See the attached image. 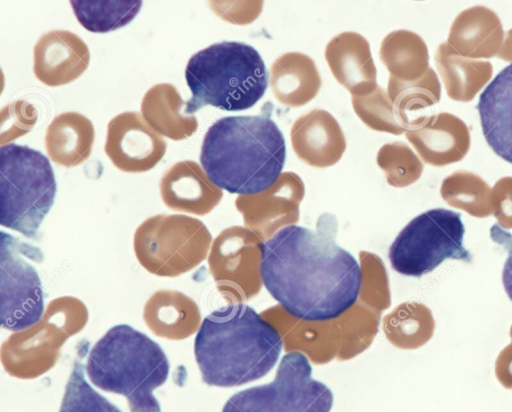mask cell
Masks as SVG:
<instances>
[{
  "label": "cell",
  "mask_w": 512,
  "mask_h": 412,
  "mask_svg": "<svg viewBox=\"0 0 512 412\" xmlns=\"http://www.w3.org/2000/svg\"><path fill=\"white\" fill-rule=\"evenodd\" d=\"M492 236L500 241V243L504 242L508 251V257L502 273V282L507 295L512 300V236L497 225H494L492 228Z\"/></svg>",
  "instance_id": "obj_33"
},
{
  "label": "cell",
  "mask_w": 512,
  "mask_h": 412,
  "mask_svg": "<svg viewBox=\"0 0 512 412\" xmlns=\"http://www.w3.org/2000/svg\"><path fill=\"white\" fill-rule=\"evenodd\" d=\"M169 369L159 344L126 324L110 328L94 344L86 364L90 381L125 396L130 412H161L153 391L166 382Z\"/></svg>",
  "instance_id": "obj_4"
},
{
  "label": "cell",
  "mask_w": 512,
  "mask_h": 412,
  "mask_svg": "<svg viewBox=\"0 0 512 412\" xmlns=\"http://www.w3.org/2000/svg\"><path fill=\"white\" fill-rule=\"evenodd\" d=\"M477 110L488 145L512 164V63L481 93Z\"/></svg>",
  "instance_id": "obj_16"
},
{
  "label": "cell",
  "mask_w": 512,
  "mask_h": 412,
  "mask_svg": "<svg viewBox=\"0 0 512 412\" xmlns=\"http://www.w3.org/2000/svg\"><path fill=\"white\" fill-rule=\"evenodd\" d=\"M497 56L503 60L512 61V29L507 32V36Z\"/></svg>",
  "instance_id": "obj_34"
},
{
  "label": "cell",
  "mask_w": 512,
  "mask_h": 412,
  "mask_svg": "<svg viewBox=\"0 0 512 412\" xmlns=\"http://www.w3.org/2000/svg\"><path fill=\"white\" fill-rule=\"evenodd\" d=\"M435 62L447 95L456 101L472 100L493 72L490 62L463 57L448 43L438 47Z\"/></svg>",
  "instance_id": "obj_24"
},
{
  "label": "cell",
  "mask_w": 512,
  "mask_h": 412,
  "mask_svg": "<svg viewBox=\"0 0 512 412\" xmlns=\"http://www.w3.org/2000/svg\"><path fill=\"white\" fill-rule=\"evenodd\" d=\"M291 145L304 163L325 168L336 164L346 149V139L335 117L313 109L297 118L290 132Z\"/></svg>",
  "instance_id": "obj_13"
},
{
  "label": "cell",
  "mask_w": 512,
  "mask_h": 412,
  "mask_svg": "<svg viewBox=\"0 0 512 412\" xmlns=\"http://www.w3.org/2000/svg\"><path fill=\"white\" fill-rule=\"evenodd\" d=\"M441 194L453 206L471 208L488 204L492 190L478 175L458 171L444 179Z\"/></svg>",
  "instance_id": "obj_31"
},
{
  "label": "cell",
  "mask_w": 512,
  "mask_h": 412,
  "mask_svg": "<svg viewBox=\"0 0 512 412\" xmlns=\"http://www.w3.org/2000/svg\"><path fill=\"white\" fill-rule=\"evenodd\" d=\"M380 59L390 76L402 82H414L430 68L426 43L418 34L405 29L392 31L383 39Z\"/></svg>",
  "instance_id": "obj_25"
},
{
  "label": "cell",
  "mask_w": 512,
  "mask_h": 412,
  "mask_svg": "<svg viewBox=\"0 0 512 412\" xmlns=\"http://www.w3.org/2000/svg\"><path fill=\"white\" fill-rule=\"evenodd\" d=\"M57 184L48 158L28 146L7 143L0 148V223L34 237L49 213Z\"/></svg>",
  "instance_id": "obj_6"
},
{
  "label": "cell",
  "mask_w": 512,
  "mask_h": 412,
  "mask_svg": "<svg viewBox=\"0 0 512 412\" xmlns=\"http://www.w3.org/2000/svg\"><path fill=\"white\" fill-rule=\"evenodd\" d=\"M178 90L168 83L156 84L143 97L141 113L147 124L159 135L172 140L190 137L198 128L194 115L185 113Z\"/></svg>",
  "instance_id": "obj_22"
},
{
  "label": "cell",
  "mask_w": 512,
  "mask_h": 412,
  "mask_svg": "<svg viewBox=\"0 0 512 412\" xmlns=\"http://www.w3.org/2000/svg\"><path fill=\"white\" fill-rule=\"evenodd\" d=\"M285 157L284 137L270 116H227L207 130L200 163L221 190L250 196L277 181Z\"/></svg>",
  "instance_id": "obj_3"
},
{
  "label": "cell",
  "mask_w": 512,
  "mask_h": 412,
  "mask_svg": "<svg viewBox=\"0 0 512 412\" xmlns=\"http://www.w3.org/2000/svg\"><path fill=\"white\" fill-rule=\"evenodd\" d=\"M377 164L393 187H406L416 182L423 164L413 150L403 142L384 144L377 153Z\"/></svg>",
  "instance_id": "obj_28"
},
{
  "label": "cell",
  "mask_w": 512,
  "mask_h": 412,
  "mask_svg": "<svg viewBox=\"0 0 512 412\" xmlns=\"http://www.w3.org/2000/svg\"><path fill=\"white\" fill-rule=\"evenodd\" d=\"M86 43L67 30H51L37 41L33 51V71L43 84L66 85L80 77L89 65Z\"/></svg>",
  "instance_id": "obj_12"
},
{
  "label": "cell",
  "mask_w": 512,
  "mask_h": 412,
  "mask_svg": "<svg viewBox=\"0 0 512 412\" xmlns=\"http://www.w3.org/2000/svg\"><path fill=\"white\" fill-rule=\"evenodd\" d=\"M321 83L313 59L300 52L282 54L270 68L273 95L289 107H300L310 102L318 94Z\"/></svg>",
  "instance_id": "obj_20"
},
{
  "label": "cell",
  "mask_w": 512,
  "mask_h": 412,
  "mask_svg": "<svg viewBox=\"0 0 512 412\" xmlns=\"http://www.w3.org/2000/svg\"><path fill=\"white\" fill-rule=\"evenodd\" d=\"M105 153L115 167L127 173L151 170L163 158L166 142L138 112H123L107 126Z\"/></svg>",
  "instance_id": "obj_11"
},
{
  "label": "cell",
  "mask_w": 512,
  "mask_h": 412,
  "mask_svg": "<svg viewBox=\"0 0 512 412\" xmlns=\"http://www.w3.org/2000/svg\"><path fill=\"white\" fill-rule=\"evenodd\" d=\"M79 23L93 33H107L129 24L139 13L142 1H84L70 2Z\"/></svg>",
  "instance_id": "obj_27"
},
{
  "label": "cell",
  "mask_w": 512,
  "mask_h": 412,
  "mask_svg": "<svg viewBox=\"0 0 512 412\" xmlns=\"http://www.w3.org/2000/svg\"><path fill=\"white\" fill-rule=\"evenodd\" d=\"M8 113L7 124L2 125L1 144L26 134L37 120V111L33 105L19 100L3 109Z\"/></svg>",
  "instance_id": "obj_32"
},
{
  "label": "cell",
  "mask_w": 512,
  "mask_h": 412,
  "mask_svg": "<svg viewBox=\"0 0 512 412\" xmlns=\"http://www.w3.org/2000/svg\"><path fill=\"white\" fill-rule=\"evenodd\" d=\"M325 59L335 79L352 96L368 94L378 86L370 45L361 34L343 32L333 37L326 46Z\"/></svg>",
  "instance_id": "obj_14"
},
{
  "label": "cell",
  "mask_w": 512,
  "mask_h": 412,
  "mask_svg": "<svg viewBox=\"0 0 512 412\" xmlns=\"http://www.w3.org/2000/svg\"><path fill=\"white\" fill-rule=\"evenodd\" d=\"M303 196L302 179L294 172H284L269 189L256 195H240L236 206L247 222L260 224L280 218H297Z\"/></svg>",
  "instance_id": "obj_21"
},
{
  "label": "cell",
  "mask_w": 512,
  "mask_h": 412,
  "mask_svg": "<svg viewBox=\"0 0 512 412\" xmlns=\"http://www.w3.org/2000/svg\"><path fill=\"white\" fill-rule=\"evenodd\" d=\"M331 389L312 377L307 356L285 354L273 381L250 387L231 396L222 412H330Z\"/></svg>",
  "instance_id": "obj_8"
},
{
  "label": "cell",
  "mask_w": 512,
  "mask_h": 412,
  "mask_svg": "<svg viewBox=\"0 0 512 412\" xmlns=\"http://www.w3.org/2000/svg\"><path fill=\"white\" fill-rule=\"evenodd\" d=\"M84 367L75 361L59 412H121L85 380Z\"/></svg>",
  "instance_id": "obj_29"
},
{
  "label": "cell",
  "mask_w": 512,
  "mask_h": 412,
  "mask_svg": "<svg viewBox=\"0 0 512 412\" xmlns=\"http://www.w3.org/2000/svg\"><path fill=\"white\" fill-rule=\"evenodd\" d=\"M465 228L461 215L436 208L413 218L392 242L388 257L393 270L404 276L421 277L447 259L469 262L463 245Z\"/></svg>",
  "instance_id": "obj_7"
},
{
  "label": "cell",
  "mask_w": 512,
  "mask_h": 412,
  "mask_svg": "<svg viewBox=\"0 0 512 412\" xmlns=\"http://www.w3.org/2000/svg\"><path fill=\"white\" fill-rule=\"evenodd\" d=\"M503 41L498 16L484 6H474L455 18L447 43L463 57L475 59L498 55Z\"/></svg>",
  "instance_id": "obj_18"
},
{
  "label": "cell",
  "mask_w": 512,
  "mask_h": 412,
  "mask_svg": "<svg viewBox=\"0 0 512 412\" xmlns=\"http://www.w3.org/2000/svg\"><path fill=\"white\" fill-rule=\"evenodd\" d=\"M283 339L252 307L233 303L202 321L194 354L203 381L210 386H240L265 376L277 363Z\"/></svg>",
  "instance_id": "obj_2"
},
{
  "label": "cell",
  "mask_w": 512,
  "mask_h": 412,
  "mask_svg": "<svg viewBox=\"0 0 512 412\" xmlns=\"http://www.w3.org/2000/svg\"><path fill=\"white\" fill-rule=\"evenodd\" d=\"M405 135L421 159L433 166L460 161L470 147L466 123L447 112L436 114L426 126L405 131Z\"/></svg>",
  "instance_id": "obj_17"
},
{
  "label": "cell",
  "mask_w": 512,
  "mask_h": 412,
  "mask_svg": "<svg viewBox=\"0 0 512 412\" xmlns=\"http://www.w3.org/2000/svg\"><path fill=\"white\" fill-rule=\"evenodd\" d=\"M37 248L10 234L0 238V320L3 328L20 332L32 328L43 318L44 295L38 272L28 260L42 258L41 252L28 258Z\"/></svg>",
  "instance_id": "obj_10"
},
{
  "label": "cell",
  "mask_w": 512,
  "mask_h": 412,
  "mask_svg": "<svg viewBox=\"0 0 512 412\" xmlns=\"http://www.w3.org/2000/svg\"><path fill=\"white\" fill-rule=\"evenodd\" d=\"M185 79L192 94L185 106L187 115L206 105L226 111L251 108L268 86L260 53L236 41L215 43L195 53L187 63Z\"/></svg>",
  "instance_id": "obj_5"
},
{
  "label": "cell",
  "mask_w": 512,
  "mask_h": 412,
  "mask_svg": "<svg viewBox=\"0 0 512 412\" xmlns=\"http://www.w3.org/2000/svg\"><path fill=\"white\" fill-rule=\"evenodd\" d=\"M95 130L92 122L78 112L56 116L47 128L45 147L50 159L64 167L83 163L92 150Z\"/></svg>",
  "instance_id": "obj_23"
},
{
  "label": "cell",
  "mask_w": 512,
  "mask_h": 412,
  "mask_svg": "<svg viewBox=\"0 0 512 412\" xmlns=\"http://www.w3.org/2000/svg\"><path fill=\"white\" fill-rule=\"evenodd\" d=\"M210 234L198 219L156 215L136 230L134 248L139 262L159 276H178L202 261Z\"/></svg>",
  "instance_id": "obj_9"
},
{
  "label": "cell",
  "mask_w": 512,
  "mask_h": 412,
  "mask_svg": "<svg viewBox=\"0 0 512 412\" xmlns=\"http://www.w3.org/2000/svg\"><path fill=\"white\" fill-rule=\"evenodd\" d=\"M337 223L320 216L316 231L288 224L259 245V272L269 294L291 316L307 322L336 319L357 301L363 272L335 241Z\"/></svg>",
  "instance_id": "obj_1"
},
{
  "label": "cell",
  "mask_w": 512,
  "mask_h": 412,
  "mask_svg": "<svg viewBox=\"0 0 512 412\" xmlns=\"http://www.w3.org/2000/svg\"><path fill=\"white\" fill-rule=\"evenodd\" d=\"M196 305L175 291H158L147 302L144 317L153 332L167 339H183L193 332L190 322Z\"/></svg>",
  "instance_id": "obj_26"
},
{
  "label": "cell",
  "mask_w": 512,
  "mask_h": 412,
  "mask_svg": "<svg viewBox=\"0 0 512 412\" xmlns=\"http://www.w3.org/2000/svg\"><path fill=\"white\" fill-rule=\"evenodd\" d=\"M351 100L355 113L369 128L395 135L405 132L397 123L393 103L382 87L377 86L365 95L352 96Z\"/></svg>",
  "instance_id": "obj_30"
},
{
  "label": "cell",
  "mask_w": 512,
  "mask_h": 412,
  "mask_svg": "<svg viewBox=\"0 0 512 412\" xmlns=\"http://www.w3.org/2000/svg\"><path fill=\"white\" fill-rule=\"evenodd\" d=\"M160 194L167 207L197 215L210 212L223 195L203 168L192 160L177 162L164 173Z\"/></svg>",
  "instance_id": "obj_15"
},
{
  "label": "cell",
  "mask_w": 512,
  "mask_h": 412,
  "mask_svg": "<svg viewBox=\"0 0 512 412\" xmlns=\"http://www.w3.org/2000/svg\"><path fill=\"white\" fill-rule=\"evenodd\" d=\"M387 93L397 123L405 131H413L426 126L436 115L441 87L436 73L429 68L414 82H402L390 76Z\"/></svg>",
  "instance_id": "obj_19"
}]
</instances>
